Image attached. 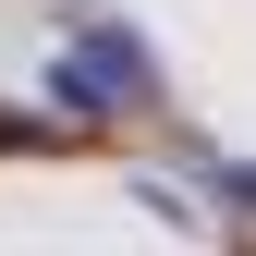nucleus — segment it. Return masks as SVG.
Returning a JSON list of instances; mask_svg holds the SVG:
<instances>
[{
    "instance_id": "obj_1",
    "label": "nucleus",
    "mask_w": 256,
    "mask_h": 256,
    "mask_svg": "<svg viewBox=\"0 0 256 256\" xmlns=\"http://www.w3.org/2000/svg\"><path fill=\"white\" fill-rule=\"evenodd\" d=\"M74 49H86V74H98L122 110H158V98H171V86H158V49L134 37V24H110V12H74Z\"/></svg>"
},
{
    "instance_id": "obj_2",
    "label": "nucleus",
    "mask_w": 256,
    "mask_h": 256,
    "mask_svg": "<svg viewBox=\"0 0 256 256\" xmlns=\"http://www.w3.org/2000/svg\"><path fill=\"white\" fill-rule=\"evenodd\" d=\"M49 98L74 110V122H122V98H110L98 74H86V49H61V61H49Z\"/></svg>"
},
{
    "instance_id": "obj_3",
    "label": "nucleus",
    "mask_w": 256,
    "mask_h": 256,
    "mask_svg": "<svg viewBox=\"0 0 256 256\" xmlns=\"http://www.w3.org/2000/svg\"><path fill=\"white\" fill-rule=\"evenodd\" d=\"M220 208H244V220H256V171H232V158H220Z\"/></svg>"
},
{
    "instance_id": "obj_4",
    "label": "nucleus",
    "mask_w": 256,
    "mask_h": 256,
    "mask_svg": "<svg viewBox=\"0 0 256 256\" xmlns=\"http://www.w3.org/2000/svg\"><path fill=\"white\" fill-rule=\"evenodd\" d=\"M0 146H37V122H24V110H0Z\"/></svg>"
}]
</instances>
